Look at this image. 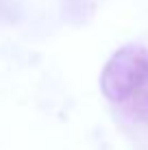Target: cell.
Masks as SVG:
<instances>
[{
	"label": "cell",
	"instance_id": "7a4b0ae2",
	"mask_svg": "<svg viewBox=\"0 0 148 150\" xmlns=\"http://www.w3.org/2000/svg\"><path fill=\"white\" fill-rule=\"evenodd\" d=\"M126 102H129V109H131L133 115L148 122V74H146V79L140 83V87L131 94V98Z\"/></svg>",
	"mask_w": 148,
	"mask_h": 150
},
{
	"label": "cell",
	"instance_id": "6da1fadb",
	"mask_svg": "<svg viewBox=\"0 0 148 150\" xmlns=\"http://www.w3.org/2000/svg\"><path fill=\"white\" fill-rule=\"evenodd\" d=\"M148 74V50L129 44L118 48L105 63L100 74V91L109 102L122 105L140 87Z\"/></svg>",
	"mask_w": 148,
	"mask_h": 150
}]
</instances>
